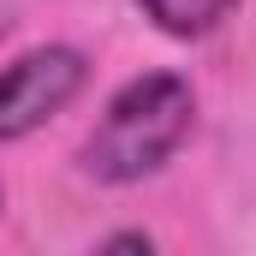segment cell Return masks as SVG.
Wrapping results in <instances>:
<instances>
[{
    "label": "cell",
    "mask_w": 256,
    "mask_h": 256,
    "mask_svg": "<svg viewBox=\"0 0 256 256\" xmlns=\"http://www.w3.org/2000/svg\"><path fill=\"white\" fill-rule=\"evenodd\" d=\"M196 126V90L179 72H137L126 78L96 131L84 137V173L96 185H137L149 173H161Z\"/></svg>",
    "instance_id": "6da1fadb"
},
{
    "label": "cell",
    "mask_w": 256,
    "mask_h": 256,
    "mask_svg": "<svg viewBox=\"0 0 256 256\" xmlns=\"http://www.w3.org/2000/svg\"><path fill=\"white\" fill-rule=\"evenodd\" d=\"M90 84V60L66 42L24 48L18 60L0 66V143H18L42 131L54 114L72 108V96Z\"/></svg>",
    "instance_id": "7a4b0ae2"
},
{
    "label": "cell",
    "mask_w": 256,
    "mask_h": 256,
    "mask_svg": "<svg viewBox=\"0 0 256 256\" xmlns=\"http://www.w3.org/2000/svg\"><path fill=\"white\" fill-rule=\"evenodd\" d=\"M232 6L238 0H137V12L173 42H202L208 30H220L232 18Z\"/></svg>",
    "instance_id": "3957f363"
},
{
    "label": "cell",
    "mask_w": 256,
    "mask_h": 256,
    "mask_svg": "<svg viewBox=\"0 0 256 256\" xmlns=\"http://www.w3.org/2000/svg\"><path fill=\"white\" fill-rule=\"evenodd\" d=\"M90 256H155V238H149V232H137V226H126V232H108Z\"/></svg>",
    "instance_id": "277c9868"
},
{
    "label": "cell",
    "mask_w": 256,
    "mask_h": 256,
    "mask_svg": "<svg viewBox=\"0 0 256 256\" xmlns=\"http://www.w3.org/2000/svg\"><path fill=\"white\" fill-rule=\"evenodd\" d=\"M0 208H6V185H0Z\"/></svg>",
    "instance_id": "5b68a950"
}]
</instances>
